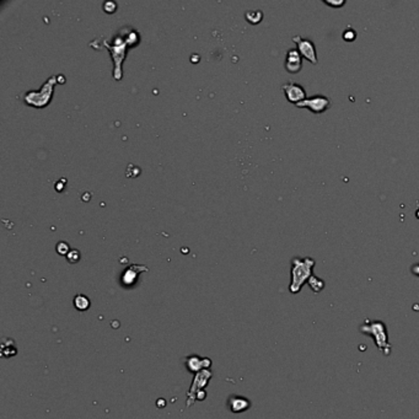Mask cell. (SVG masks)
<instances>
[{"instance_id":"obj_22","label":"cell","mask_w":419,"mask_h":419,"mask_svg":"<svg viewBox=\"0 0 419 419\" xmlns=\"http://www.w3.org/2000/svg\"><path fill=\"white\" fill-rule=\"evenodd\" d=\"M412 273L415 275H417V277H419V263L415 264V266L412 267Z\"/></svg>"},{"instance_id":"obj_18","label":"cell","mask_w":419,"mask_h":419,"mask_svg":"<svg viewBox=\"0 0 419 419\" xmlns=\"http://www.w3.org/2000/svg\"><path fill=\"white\" fill-rule=\"evenodd\" d=\"M57 252L62 256H67V254L70 252V247L65 241H60V242L57 243Z\"/></svg>"},{"instance_id":"obj_20","label":"cell","mask_w":419,"mask_h":419,"mask_svg":"<svg viewBox=\"0 0 419 419\" xmlns=\"http://www.w3.org/2000/svg\"><path fill=\"white\" fill-rule=\"evenodd\" d=\"M103 9H105L106 12H113L117 9V4L115 1H106L103 4Z\"/></svg>"},{"instance_id":"obj_5","label":"cell","mask_w":419,"mask_h":419,"mask_svg":"<svg viewBox=\"0 0 419 419\" xmlns=\"http://www.w3.org/2000/svg\"><path fill=\"white\" fill-rule=\"evenodd\" d=\"M213 378V373L210 369L200 371V373L195 374L193 376L192 384H191L190 390L187 392V401H186V407H191L197 402V395L200 392L204 391L206 387L208 386L209 381Z\"/></svg>"},{"instance_id":"obj_10","label":"cell","mask_w":419,"mask_h":419,"mask_svg":"<svg viewBox=\"0 0 419 419\" xmlns=\"http://www.w3.org/2000/svg\"><path fill=\"white\" fill-rule=\"evenodd\" d=\"M285 70L290 74H296L302 68V57L298 48H290L286 52L285 57Z\"/></svg>"},{"instance_id":"obj_13","label":"cell","mask_w":419,"mask_h":419,"mask_svg":"<svg viewBox=\"0 0 419 419\" xmlns=\"http://www.w3.org/2000/svg\"><path fill=\"white\" fill-rule=\"evenodd\" d=\"M17 354L16 344L11 338H5L1 343V355L4 358H12Z\"/></svg>"},{"instance_id":"obj_6","label":"cell","mask_w":419,"mask_h":419,"mask_svg":"<svg viewBox=\"0 0 419 419\" xmlns=\"http://www.w3.org/2000/svg\"><path fill=\"white\" fill-rule=\"evenodd\" d=\"M332 106V101L330 97L325 96V95H315V96L306 97L302 102L298 103L296 107L299 108H306V110L311 111L315 115H320V113L326 112L330 110Z\"/></svg>"},{"instance_id":"obj_3","label":"cell","mask_w":419,"mask_h":419,"mask_svg":"<svg viewBox=\"0 0 419 419\" xmlns=\"http://www.w3.org/2000/svg\"><path fill=\"white\" fill-rule=\"evenodd\" d=\"M58 83L57 75H52L44 81L39 90H30L22 96L23 102L36 108H44L50 102L54 92V85Z\"/></svg>"},{"instance_id":"obj_15","label":"cell","mask_w":419,"mask_h":419,"mask_svg":"<svg viewBox=\"0 0 419 419\" xmlns=\"http://www.w3.org/2000/svg\"><path fill=\"white\" fill-rule=\"evenodd\" d=\"M245 16L248 22L256 25V23H259L262 21V18H263V12H262L261 10H251V11L246 12Z\"/></svg>"},{"instance_id":"obj_9","label":"cell","mask_w":419,"mask_h":419,"mask_svg":"<svg viewBox=\"0 0 419 419\" xmlns=\"http://www.w3.org/2000/svg\"><path fill=\"white\" fill-rule=\"evenodd\" d=\"M211 364H213V363H211L210 358H202L197 354L188 355L185 360V365L186 368H187V370L193 374L210 369Z\"/></svg>"},{"instance_id":"obj_12","label":"cell","mask_w":419,"mask_h":419,"mask_svg":"<svg viewBox=\"0 0 419 419\" xmlns=\"http://www.w3.org/2000/svg\"><path fill=\"white\" fill-rule=\"evenodd\" d=\"M147 270H149L147 268V267L144 266H137V264H132L131 267H128L126 270H124V273L122 274V284L124 286H132L135 284V282H137L138 277H139V274L142 272H147Z\"/></svg>"},{"instance_id":"obj_17","label":"cell","mask_w":419,"mask_h":419,"mask_svg":"<svg viewBox=\"0 0 419 419\" xmlns=\"http://www.w3.org/2000/svg\"><path fill=\"white\" fill-rule=\"evenodd\" d=\"M342 36H343L344 41L352 42V41H354L355 38H357V32H355V31L353 30L352 27H347L346 30H344V32H343V34H342Z\"/></svg>"},{"instance_id":"obj_1","label":"cell","mask_w":419,"mask_h":419,"mask_svg":"<svg viewBox=\"0 0 419 419\" xmlns=\"http://www.w3.org/2000/svg\"><path fill=\"white\" fill-rule=\"evenodd\" d=\"M139 41V34L135 31H129L126 36H118L113 39V42L103 41V44L107 47V49L111 52L113 63H115V69H113V78L115 80H122L123 71H122V63L126 58L127 48L129 46L138 43Z\"/></svg>"},{"instance_id":"obj_7","label":"cell","mask_w":419,"mask_h":419,"mask_svg":"<svg viewBox=\"0 0 419 419\" xmlns=\"http://www.w3.org/2000/svg\"><path fill=\"white\" fill-rule=\"evenodd\" d=\"M293 42L296 43L298 46L299 53L301 54L302 58H305L306 60H309L312 64H317L319 63V59H317V52L316 47H315V43L310 38H304L301 36H295L293 37Z\"/></svg>"},{"instance_id":"obj_14","label":"cell","mask_w":419,"mask_h":419,"mask_svg":"<svg viewBox=\"0 0 419 419\" xmlns=\"http://www.w3.org/2000/svg\"><path fill=\"white\" fill-rule=\"evenodd\" d=\"M90 305H91L90 299L84 294H79L74 298V306L78 311H86V310H89Z\"/></svg>"},{"instance_id":"obj_16","label":"cell","mask_w":419,"mask_h":419,"mask_svg":"<svg viewBox=\"0 0 419 419\" xmlns=\"http://www.w3.org/2000/svg\"><path fill=\"white\" fill-rule=\"evenodd\" d=\"M307 283H309L310 288H311L315 293H320V291L325 288V282H323L322 279H320V278H317L316 275H312Z\"/></svg>"},{"instance_id":"obj_21","label":"cell","mask_w":419,"mask_h":419,"mask_svg":"<svg viewBox=\"0 0 419 419\" xmlns=\"http://www.w3.org/2000/svg\"><path fill=\"white\" fill-rule=\"evenodd\" d=\"M323 2H325L326 5H328V6L335 7V9H337V7H342L344 4H346V1H344V0H341V1H333V0H330V1H327V0H325Z\"/></svg>"},{"instance_id":"obj_2","label":"cell","mask_w":419,"mask_h":419,"mask_svg":"<svg viewBox=\"0 0 419 419\" xmlns=\"http://www.w3.org/2000/svg\"><path fill=\"white\" fill-rule=\"evenodd\" d=\"M315 262L314 258L310 257H294L291 259V282L289 285V290L291 294H298L301 290L305 283L309 282L310 278L312 277V269H314Z\"/></svg>"},{"instance_id":"obj_8","label":"cell","mask_w":419,"mask_h":419,"mask_svg":"<svg viewBox=\"0 0 419 419\" xmlns=\"http://www.w3.org/2000/svg\"><path fill=\"white\" fill-rule=\"evenodd\" d=\"M282 89L284 91L286 100L290 103H294L295 106L306 99V91H305L304 86H301L300 84L290 81V83L283 85Z\"/></svg>"},{"instance_id":"obj_11","label":"cell","mask_w":419,"mask_h":419,"mask_svg":"<svg viewBox=\"0 0 419 419\" xmlns=\"http://www.w3.org/2000/svg\"><path fill=\"white\" fill-rule=\"evenodd\" d=\"M227 407L231 411L232 413H243L246 411L250 410L251 407V401L247 399V397L238 396V395H231L227 400Z\"/></svg>"},{"instance_id":"obj_4","label":"cell","mask_w":419,"mask_h":419,"mask_svg":"<svg viewBox=\"0 0 419 419\" xmlns=\"http://www.w3.org/2000/svg\"><path fill=\"white\" fill-rule=\"evenodd\" d=\"M363 333L365 335L374 337L376 347L384 352V354L389 355L391 346L389 343V338H387L386 326L385 323L380 322V321H367L364 325L360 326L359 328Z\"/></svg>"},{"instance_id":"obj_19","label":"cell","mask_w":419,"mask_h":419,"mask_svg":"<svg viewBox=\"0 0 419 419\" xmlns=\"http://www.w3.org/2000/svg\"><path fill=\"white\" fill-rule=\"evenodd\" d=\"M67 259L70 263H76L80 259V252L78 250H70V252L67 254Z\"/></svg>"}]
</instances>
